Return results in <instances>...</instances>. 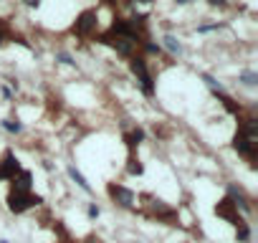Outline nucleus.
<instances>
[{
	"label": "nucleus",
	"instance_id": "obj_25",
	"mask_svg": "<svg viewBox=\"0 0 258 243\" xmlns=\"http://www.w3.org/2000/svg\"><path fill=\"white\" fill-rule=\"evenodd\" d=\"M175 3H177V5H185V3H190V0H175Z\"/></svg>",
	"mask_w": 258,
	"mask_h": 243
},
{
	"label": "nucleus",
	"instance_id": "obj_21",
	"mask_svg": "<svg viewBox=\"0 0 258 243\" xmlns=\"http://www.w3.org/2000/svg\"><path fill=\"white\" fill-rule=\"evenodd\" d=\"M144 51L147 53H160V46H157V43H144Z\"/></svg>",
	"mask_w": 258,
	"mask_h": 243
},
{
	"label": "nucleus",
	"instance_id": "obj_1",
	"mask_svg": "<svg viewBox=\"0 0 258 243\" xmlns=\"http://www.w3.org/2000/svg\"><path fill=\"white\" fill-rule=\"evenodd\" d=\"M10 182H13V185H10V193H8V208H10V213H26L28 208L43 203L41 195H33L30 193V185H33L30 170L20 167V172Z\"/></svg>",
	"mask_w": 258,
	"mask_h": 243
},
{
	"label": "nucleus",
	"instance_id": "obj_20",
	"mask_svg": "<svg viewBox=\"0 0 258 243\" xmlns=\"http://www.w3.org/2000/svg\"><path fill=\"white\" fill-rule=\"evenodd\" d=\"M56 59H59L61 63H69V66H74V63H76V61L69 56V53H59V56H56Z\"/></svg>",
	"mask_w": 258,
	"mask_h": 243
},
{
	"label": "nucleus",
	"instance_id": "obj_26",
	"mask_svg": "<svg viewBox=\"0 0 258 243\" xmlns=\"http://www.w3.org/2000/svg\"><path fill=\"white\" fill-rule=\"evenodd\" d=\"M104 3H106V5H114V3H117V0H104Z\"/></svg>",
	"mask_w": 258,
	"mask_h": 243
},
{
	"label": "nucleus",
	"instance_id": "obj_18",
	"mask_svg": "<svg viewBox=\"0 0 258 243\" xmlns=\"http://www.w3.org/2000/svg\"><path fill=\"white\" fill-rule=\"evenodd\" d=\"M10 38V28H8V23L5 20H0V46H3V43Z\"/></svg>",
	"mask_w": 258,
	"mask_h": 243
},
{
	"label": "nucleus",
	"instance_id": "obj_7",
	"mask_svg": "<svg viewBox=\"0 0 258 243\" xmlns=\"http://www.w3.org/2000/svg\"><path fill=\"white\" fill-rule=\"evenodd\" d=\"M147 211H150V215H154V218H162V220H175L177 218V211L175 208H170L165 200H157V197H147Z\"/></svg>",
	"mask_w": 258,
	"mask_h": 243
},
{
	"label": "nucleus",
	"instance_id": "obj_3",
	"mask_svg": "<svg viewBox=\"0 0 258 243\" xmlns=\"http://www.w3.org/2000/svg\"><path fill=\"white\" fill-rule=\"evenodd\" d=\"M99 43H104V46H111L119 56H127L132 59L134 56V48H137L139 38H129V36H111V33H104V36L96 38Z\"/></svg>",
	"mask_w": 258,
	"mask_h": 243
},
{
	"label": "nucleus",
	"instance_id": "obj_29",
	"mask_svg": "<svg viewBox=\"0 0 258 243\" xmlns=\"http://www.w3.org/2000/svg\"><path fill=\"white\" fill-rule=\"evenodd\" d=\"M91 243H99V241H91Z\"/></svg>",
	"mask_w": 258,
	"mask_h": 243
},
{
	"label": "nucleus",
	"instance_id": "obj_13",
	"mask_svg": "<svg viewBox=\"0 0 258 243\" xmlns=\"http://www.w3.org/2000/svg\"><path fill=\"white\" fill-rule=\"evenodd\" d=\"M162 41H165V48L170 51L172 56H177V53H182V46H180V41H177L175 36H165Z\"/></svg>",
	"mask_w": 258,
	"mask_h": 243
},
{
	"label": "nucleus",
	"instance_id": "obj_23",
	"mask_svg": "<svg viewBox=\"0 0 258 243\" xmlns=\"http://www.w3.org/2000/svg\"><path fill=\"white\" fill-rule=\"evenodd\" d=\"M23 3H26V5H30V8H36V5L41 3V0H23Z\"/></svg>",
	"mask_w": 258,
	"mask_h": 243
},
{
	"label": "nucleus",
	"instance_id": "obj_10",
	"mask_svg": "<svg viewBox=\"0 0 258 243\" xmlns=\"http://www.w3.org/2000/svg\"><path fill=\"white\" fill-rule=\"evenodd\" d=\"M142 139H144V129H139V127H137V129H132L129 135H124V142H127V147H129L132 152H134V147H137Z\"/></svg>",
	"mask_w": 258,
	"mask_h": 243
},
{
	"label": "nucleus",
	"instance_id": "obj_24",
	"mask_svg": "<svg viewBox=\"0 0 258 243\" xmlns=\"http://www.w3.org/2000/svg\"><path fill=\"white\" fill-rule=\"evenodd\" d=\"M210 5H223V3H228V0H208Z\"/></svg>",
	"mask_w": 258,
	"mask_h": 243
},
{
	"label": "nucleus",
	"instance_id": "obj_28",
	"mask_svg": "<svg viewBox=\"0 0 258 243\" xmlns=\"http://www.w3.org/2000/svg\"><path fill=\"white\" fill-rule=\"evenodd\" d=\"M0 243H10V241H5V238H3V241H0Z\"/></svg>",
	"mask_w": 258,
	"mask_h": 243
},
{
	"label": "nucleus",
	"instance_id": "obj_6",
	"mask_svg": "<svg viewBox=\"0 0 258 243\" xmlns=\"http://www.w3.org/2000/svg\"><path fill=\"white\" fill-rule=\"evenodd\" d=\"M215 213H218V218L228 220V223H233V226L243 223V218L238 215V208H235V203L230 200V197H223V200L215 205Z\"/></svg>",
	"mask_w": 258,
	"mask_h": 243
},
{
	"label": "nucleus",
	"instance_id": "obj_14",
	"mask_svg": "<svg viewBox=\"0 0 258 243\" xmlns=\"http://www.w3.org/2000/svg\"><path fill=\"white\" fill-rule=\"evenodd\" d=\"M215 94H218V99H220V102H223V106H226V109H228V112H230V114H241V106H238V104H235V102H233V99H230V96H226V94H223V91H215Z\"/></svg>",
	"mask_w": 258,
	"mask_h": 243
},
{
	"label": "nucleus",
	"instance_id": "obj_9",
	"mask_svg": "<svg viewBox=\"0 0 258 243\" xmlns=\"http://www.w3.org/2000/svg\"><path fill=\"white\" fill-rule=\"evenodd\" d=\"M18 172H20V165L15 160V154L8 150L3 154V160H0V180H13Z\"/></svg>",
	"mask_w": 258,
	"mask_h": 243
},
{
	"label": "nucleus",
	"instance_id": "obj_5",
	"mask_svg": "<svg viewBox=\"0 0 258 243\" xmlns=\"http://www.w3.org/2000/svg\"><path fill=\"white\" fill-rule=\"evenodd\" d=\"M78 38H91L96 30V10H84L81 15L76 18V23L71 28Z\"/></svg>",
	"mask_w": 258,
	"mask_h": 243
},
{
	"label": "nucleus",
	"instance_id": "obj_2",
	"mask_svg": "<svg viewBox=\"0 0 258 243\" xmlns=\"http://www.w3.org/2000/svg\"><path fill=\"white\" fill-rule=\"evenodd\" d=\"M233 150L241 154L243 160L256 165L258 160V119L256 117H243L238 122V132L233 139Z\"/></svg>",
	"mask_w": 258,
	"mask_h": 243
},
{
	"label": "nucleus",
	"instance_id": "obj_17",
	"mask_svg": "<svg viewBox=\"0 0 258 243\" xmlns=\"http://www.w3.org/2000/svg\"><path fill=\"white\" fill-rule=\"evenodd\" d=\"M235 228H238V241H243V243H248V241H251V228L245 226V223L235 226Z\"/></svg>",
	"mask_w": 258,
	"mask_h": 243
},
{
	"label": "nucleus",
	"instance_id": "obj_16",
	"mask_svg": "<svg viewBox=\"0 0 258 243\" xmlns=\"http://www.w3.org/2000/svg\"><path fill=\"white\" fill-rule=\"evenodd\" d=\"M241 81H243L245 86H256V84H258V74L245 71V74H241Z\"/></svg>",
	"mask_w": 258,
	"mask_h": 243
},
{
	"label": "nucleus",
	"instance_id": "obj_4",
	"mask_svg": "<svg viewBox=\"0 0 258 243\" xmlns=\"http://www.w3.org/2000/svg\"><path fill=\"white\" fill-rule=\"evenodd\" d=\"M129 69H132L134 76H137V81H139V86H142V91L147 94V96H152V94H154V81H152V74L147 71V61H144L142 56H132Z\"/></svg>",
	"mask_w": 258,
	"mask_h": 243
},
{
	"label": "nucleus",
	"instance_id": "obj_22",
	"mask_svg": "<svg viewBox=\"0 0 258 243\" xmlns=\"http://www.w3.org/2000/svg\"><path fill=\"white\" fill-rule=\"evenodd\" d=\"M218 28H220L218 23H212V26H200L197 30H200V33H210V30H218Z\"/></svg>",
	"mask_w": 258,
	"mask_h": 243
},
{
	"label": "nucleus",
	"instance_id": "obj_15",
	"mask_svg": "<svg viewBox=\"0 0 258 243\" xmlns=\"http://www.w3.org/2000/svg\"><path fill=\"white\" fill-rule=\"evenodd\" d=\"M0 124H3V129L10 132V135H18V132H23V124H20L18 119H3Z\"/></svg>",
	"mask_w": 258,
	"mask_h": 243
},
{
	"label": "nucleus",
	"instance_id": "obj_8",
	"mask_svg": "<svg viewBox=\"0 0 258 243\" xmlns=\"http://www.w3.org/2000/svg\"><path fill=\"white\" fill-rule=\"evenodd\" d=\"M109 195H111V200H114L117 205H121V208H132L134 205V193L129 190V187H124V185L111 182L109 185Z\"/></svg>",
	"mask_w": 258,
	"mask_h": 243
},
{
	"label": "nucleus",
	"instance_id": "obj_19",
	"mask_svg": "<svg viewBox=\"0 0 258 243\" xmlns=\"http://www.w3.org/2000/svg\"><path fill=\"white\" fill-rule=\"evenodd\" d=\"M86 213H89V218L94 220V218H99V213H102V211H99V205H96V203H91V205H89V211H86Z\"/></svg>",
	"mask_w": 258,
	"mask_h": 243
},
{
	"label": "nucleus",
	"instance_id": "obj_11",
	"mask_svg": "<svg viewBox=\"0 0 258 243\" xmlns=\"http://www.w3.org/2000/svg\"><path fill=\"white\" fill-rule=\"evenodd\" d=\"M69 178H71V180H74V182H76L78 187H81V190H86V193H91V185H89V182H86V178H84V175H81V172H78L76 167H69Z\"/></svg>",
	"mask_w": 258,
	"mask_h": 243
},
{
	"label": "nucleus",
	"instance_id": "obj_12",
	"mask_svg": "<svg viewBox=\"0 0 258 243\" xmlns=\"http://www.w3.org/2000/svg\"><path fill=\"white\" fill-rule=\"evenodd\" d=\"M127 162H129V165H127V172H129V175H142V172H144V165L139 162V157H134V152L129 154Z\"/></svg>",
	"mask_w": 258,
	"mask_h": 243
},
{
	"label": "nucleus",
	"instance_id": "obj_27",
	"mask_svg": "<svg viewBox=\"0 0 258 243\" xmlns=\"http://www.w3.org/2000/svg\"><path fill=\"white\" fill-rule=\"evenodd\" d=\"M137 3H152V0H137Z\"/></svg>",
	"mask_w": 258,
	"mask_h": 243
}]
</instances>
